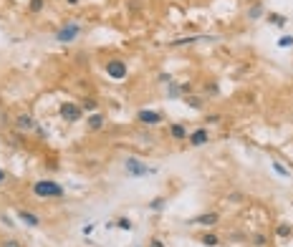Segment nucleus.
Returning <instances> with one entry per match:
<instances>
[{
    "label": "nucleus",
    "instance_id": "1",
    "mask_svg": "<svg viewBox=\"0 0 293 247\" xmlns=\"http://www.w3.org/2000/svg\"><path fill=\"white\" fill-rule=\"evenodd\" d=\"M30 192L38 199H63L66 197V187L58 184L56 179H35L30 184Z\"/></svg>",
    "mask_w": 293,
    "mask_h": 247
},
{
    "label": "nucleus",
    "instance_id": "2",
    "mask_svg": "<svg viewBox=\"0 0 293 247\" xmlns=\"http://www.w3.org/2000/svg\"><path fill=\"white\" fill-rule=\"evenodd\" d=\"M81 33H83V25H81L78 20H66V23L53 33V40H56V43H61V46H68V43H73V40L81 38Z\"/></svg>",
    "mask_w": 293,
    "mask_h": 247
},
{
    "label": "nucleus",
    "instance_id": "3",
    "mask_svg": "<svg viewBox=\"0 0 293 247\" xmlns=\"http://www.w3.org/2000/svg\"><path fill=\"white\" fill-rule=\"evenodd\" d=\"M124 174L132 177V179H142V177L157 174V169L147 167V164H144L139 156H127V159H124Z\"/></svg>",
    "mask_w": 293,
    "mask_h": 247
},
{
    "label": "nucleus",
    "instance_id": "4",
    "mask_svg": "<svg viewBox=\"0 0 293 247\" xmlns=\"http://www.w3.org/2000/svg\"><path fill=\"white\" fill-rule=\"evenodd\" d=\"M104 73L111 81H124V78L129 76V66H127V61H124V58H109L104 63Z\"/></svg>",
    "mask_w": 293,
    "mask_h": 247
},
{
    "label": "nucleus",
    "instance_id": "5",
    "mask_svg": "<svg viewBox=\"0 0 293 247\" xmlns=\"http://www.w3.org/2000/svg\"><path fill=\"white\" fill-rule=\"evenodd\" d=\"M58 116H61L66 124H78V121L83 119V111H81L78 101H63V104L58 106Z\"/></svg>",
    "mask_w": 293,
    "mask_h": 247
},
{
    "label": "nucleus",
    "instance_id": "6",
    "mask_svg": "<svg viewBox=\"0 0 293 247\" xmlns=\"http://www.w3.org/2000/svg\"><path fill=\"white\" fill-rule=\"evenodd\" d=\"M162 111H154V109H139L137 111V121L142 124V126H157V124H162Z\"/></svg>",
    "mask_w": 293,
    "mask_h": 247
},
{
    "label": "nucleus",
    "instance_id": "7",
    "mask_svg": "<svg viewBox=\"0 0 293 247\" xmlns=\"http://www.w3.org/2000/svg\"><path fill=\"white\" fill-rule=\"evenodd\" d=\"M200 40H218V35H185V38H175L167 43V48H185L192 43H200Z\"/></svg>",
    "mask_w": 293,
    "mask_h": 247
},
{
    "label": "nucleus",
    "instance_id": "8",
    "mask_svg": "<svg viewBox=\"0 0 293 247\" xmlns=\"http://www.w3.org/2000/svg\"><path fill=\"white\" fill-rule=\"evenodd\" d=\"M35 126H38V121H35V116H33V114L23 111V114H18V116H15V129H18L20 134L35 131Z\"/></svg>",
    "mask_w": 293,
    "mask_h": 247
},
{
    "label": "nucleus",
    "instance_id": "9",
    "mask_svg": "<svg viewBox=\"0 0 293 247\" xmlns=\"http://www.w3.org/2000/svg\"><path fill=\"white\" fill-rule=\"evenodd\" d=\"M187 144H190L192 149H200V146H205V144H210V131H207L205 126L190 131V134H187Z\"/></svg>",
    "mask_w": 293,
    "mask_h": 247
},
{
    "label": "nucleus",
    "instance_id": "10",
    "mask_svg": "<svg viewBox=\"0 0 293 247\" xmlns=\"http://www.w3.org/2000/svg\"><path fill=\"white\" fill-rule=\"evenodd\" d=\"M218 222H220V215L218 212H202V215H197V217L190 220V225H197V227H205V230H213Z\"/></svg>",
    "mask_w": 293,
    "mask_h": 247
},
{
    "label": "nucleus",
    "instance_id": "11",
    "mask_svg": "<svg viewBox=\"0 0 293 247\" xmlns=\"http://www.w3.org/2000/svg\"><path fill=\"white\" fill-rule=\"evenodd\" d=\"M15 220H18V225H25V227H40V217L30 210H18Z\"/></svg>",
    "mask_w": 293,
    "mask_h": 247
},
{
    "label": "nucleus",
    "instance_id": "12",
    "mask_svg": "<svg viewBox=\"0 0 293 247\" xmlns=\"http://www.w3.org/2000/svg\"><path fill=\"white\" fill-rule=\"evenodd\" d=\"M104 126H106V114L94 111V114L86 116V129H89V131H101Z\"/></svg>",
    "mask_w": 293,
    "mask_h": 247
},
{
    "label": "nucleus",
    "instance_id": "13",
    "mask_svg": "<svg viewBox=\"0 0 293 247\" xmlns=\"http://www.w3.org/2000/svg\"><path fill=\"white\" fill-rule=\"evenodd\" d=\"M187 124H182V121H175V124H170V136L175 139V141H185L187 139Z\"/></svg>",
    "mask_w": 293,
    "mask_h": 247
},
{
    "label": "nucleus",
    "instance_id": "14",
    "mask_svg": "<svg viewBox=\"0 0 293 247\" xmlns=\"http://www.w3.org/2000/svg\"><path fill=\"white\" fill-rule=\"evenodd\" d=\"M200 245H205V247H218V245H220V235H215L213 230H205V232L200 235Z\"/></svg>",
    "mask_w": 293,
    "mask_h": 247
},
{
    "label": "nucleus",
    "instance_id": "15",
    "mask_svg": "<svg viewBox=\"0 0 293 247\" xmlns=\"http://www.w3.org/2000/svg\"><path fill=\"white\" fill-rule=\"evenodd\" d=\"M78 106H81L83 114H94V111H99V101H96L94 96H83V99L78 101Z\"/></svg>",
    "mask_w": 293,
    "mask_h": 247
},
{
    "label": "nucleus",
    "instance_id": "16",
    "mask_svg": "<svg viewBox=\"0 0 293 247\" xmlns=\"http://www.w3.org/2000/svg\"><path fill=\"white\" fill-rule=\"evenodd\" d=\"M147 210L149 212H164L167 210V197H152L147 202Z\"/></svg>",
    "mask_w": 293,
    "mask_h": 247
},
{
    "label": "nucleus",
    "instance_id": "17",
    "mask_svg": "<svg viewBox=\"0 0 293 247\" xmlns=\"http://www.w3.org/2000/svg\"><path fill=\"white\" fill-rule=\"evenodd\" d=\"M266 23H271L276 28H286L288 25V18L283 13H266Z\"/></svg>",
    "mask_w": 293,
    "mask_h": 247
},
{
    "label": "nucleus",
    "instance_id": "18",
    "mask_svg": "<svg viewBox=\"0 0 293 247\" xmlns=\"http://www.w3.org/2000/svg\"><path fill=\"white\" fill-rule=\"evenodd\" d=\"M185 104H187L192 111H202V109H205V96L190 94V96H185Z\"/></svg>",
    "mask_w": 293,
    "mask_h": 247
},
{
    "label": "nucleus",
    "instance_id": "19",
    "mask_svg": "<svg viewBox=\"0 0 293 247\" xmlns=\"http://www.w3.org/2000/svg\"><path fill=\"white\" fill-rule=\"evenodd\" d=\"M202 96H210V99L220 96V84L218 81H207V84L202 86Z\"/></svg>",
    "mask_w": 293,
    "mask_h": 247
},
{
    "label": "nucleus",
    "instance_id": "20",
    "mask_svg": "<svg viewBox=\"0 0 293 247\" xmlns=\"http://www.w3.org/2000/svg\"><path fill=\"white\" fill-rule=\"evenodd\" d=\"M28 13L30 15H40V13H43L46 10V0H28Z\"/></svg>",
    "mask_w": 293,
    "mask_h": 247
},
{
    "label": "nucleus",
    "instance_id": "21",
    "mask_svg": "<svg viewBox=\"0 0 293 247\" xmlns=\"http://www.w3.org/2000/svg\"><path fill=\"white\" fill-rule=\"evenodd\" d=\"M266 15V8H263V3H253L248 8V20H258V18H263Z\"/></svg>",
    "mask_w": 293,
    "mask_h": 247
},
{
    "label": "nucleus",
    "instance_id": "22",
    "mask_svg": "<svg viewBox=\"0 0 293 247\" xmlns=\"http://www.w3.org/2000/svg\"><path fill=\"white\" fill-rule=\"evenodd\" d=\"M293 235V227L288 225V222H278L276 225V237H281V240H288Z\"/></svg>",
    "mask_w": 293,
    "mask_h": 247
},
{
    "label": "nucleus",
    "instance_id": "23",
    "mask_svg": "<svg viewBox=\"0 0 293 247\" xmlns=\"http://www.w3.org/2000/svg\"><path fill=\"white\" fill-rule=\"evenodd\" d=\"M271 169H273L281 179H288V177H291V169H288V167H283L281 161H271Z\"/></svg>",
    "mask_w": 293,
    "mask_h": 247
},
{
    "label": "nucleus",
    "instance_id": "24",
    "mask_svg": "<svg viewBox=\"0 0 293 247\" xmlns=\"http://www.w3.org/2000/svg\"><path fill=\"white\" fill-rule=\"evenodd\" d=\"M167 99H182V91H180V84H167Z\"/></svg>",
    "mask_w": 293,
    "mask_h": 247
},
{
    "label": "nucleus",
    "instance_id": "25",
    "mask_svg": "<svg viewBox=\"0 0 293 247\" xmlns=\"http://www.w3.org/2000/svg\"><path fill=\"white\" fill-rule=\"evenodd\" d=\"M276 46H278L281 51H288V48H293V35H291V33H288V35H281Z\"/></svg>",
    "mask_w": 293,
    "mask_h": 247
},
{
    "label": "nucleus",
    "instance_id": "26",
    "mask_svg": "<svg viewBox=\"0 0 293 247\" xmlns=\"http://www.w3.org/2000/svg\"><path fill=\"white\" fill-rule=\"evenodd\" d=\"M250 242H253V247H266V245H268V237H266L263 232H253Z\"/></svg>",
    "mask_w": 293,
    "mask_h": 247
},
{
    "label": "nucleus",
    "instance_id": "27",
    "mask_svg": "<svg viewBox=\"0 0 293 247\" xmlns=\"http://www.w3.org/2000/svg\"><path fill=\"white\" fill-rule=\"evenodd\" d=\"M116 227L124 230V232H132V230H134V222H132L129 217H119V220H116Z\"/></svg>",
    "mask_w": 293,
    "mask_h": 247
},
{
    "label": "nucleus",
    "instance_id": "28",
    "mask_svg": "<svg viewBox=\"0 0 293 247\" xmlns=\"http://www.w3.org/2000/svg\"><path fill=\"white\" fill-rule=\"evenodd\" d=\"M180 91H182V99H185V96H190V94H195L192 81H182V84H180Z\"/></svg>",
    "mask_w": 293,
    "mask_h": 247
},
{
    "label": "nucleus",
    "instance_id": "29",
    "mask_svg": "<svg viewBox=\"0 0 293 247\" xmlns=\"http://www.w3.org/2000/svg\"><path fill=\"white\" fill-rule=\"evenodd\" d=\"M94 230H96V222H86V225H83V227H81V235H83V237H86V240H89V237L94 235Z\"/></svg>",
    "mask_w": 293,
    "mask_h": 247
},
{
    "label": "nucleus",
    "instance_id": "30",
    "mask_svg": "<svg viewBox=\"0 0 293 247\" xmlns=\"http://www.w3.org/2000/svg\"><path fill=\"white\" fill-rule=\"evenodd\" d=\"M228 202L240 204V202H245V194H243V192H230V194H228Z\"/></svg>",
    "mask_w": 293,
    "mask_h": 247
},
{
    "label": "nucleus",
    "instance_id": "31",
    "mask_svg": "<svg viewBox=\"0 0 293 247\" xmlns=\"http://www.w3.org/2000/svg\"><path fill=\"white\" fill-rule=\"evenodd\" d=\"M0 222H3L5 227H18V222H15V220H13L10 215H5V212H3V215H0Z\"/></svg>",
    "mask_w": 293,
    "mask_h": 247
},
{
    "label": "nucleus",
    "instance_id": "32",
    "mask_svg": "<svg viewBox=\"0 0 293 247\" xmlns=\"http://www.w3.org/2000/svg\"><path fill=\"white\" fill-rule=\"evenodd\" d=\"M0 247H23V245H20V240H15V237H8V240H3V242H0Z\"/></svg>",
    "mask_w": 293,
    "mask_h": 247
},
{
    "label": "nucleus",
    "instance_id": "33",
    "mask_svg": "<svg viewBox=\"0 0 293 247\" xmlns=\"http://www.w3.org/2000/svg\"><path fill=\"white\" fill-rule=\"evenodd\" d=\"M157 81H159V84H164V86H167V84H172L175 78H172V73H164V71H162V73L157 76Z\"/></svg>",
    "mask_w": 293,
    "mask_h": 247
},
{
    "label": "nucleus",
    "instance_id": "34",
    "mask_svg": "<svg viewBox=\"0 0 293 247\" xmlns=\"http://www.w3.org/2000/svg\"><path fill=\"white\" fill-rule=\"evenodd\" d=\"M223 121V114H207L205 116V124H220Z\"/></svg>",
    "mask_w": 293,
    "mask_h": 247
},
{
    "label": "nucleus",
    "instance_id": "35",
    "mask_svg": "<svg viewBox=\"0 0 293 247\" xmlns=\"http://www.w3.org/2000/svg\"><path fill=\"white\" fill-rule=\"evenodd\" d=\"M147 247H167V245H164V240H159V237H152V240L147 242Z\"/></svg>",
    "mask_w": 293,
    "mask_h": 247
},
{
    "label": "nucleus",
    "instance_id": "36",
    "mask_svg": "<svg viewBox=\"0 0 293 247\" xmlns=\"http://www.w3.org/2000/svg\"><path fill=\"white\" fill-rule=\"evenodd\" d=\"M5 182H8V172H5V169H0V187H3Z\"/></svg>",
    "mask_w": 293,
    "mask_h": 247
},
{
    "label": "nucleus",
    "instance_id": "37",
    "mask_svg": "<svg viewBox=\"0 0 293 247\" xmlns=\"http://www.w3.org/2000/svg\"><path fill=\"white\" fill-rule=\"evenodd\" d=\"M35 134H38L40 139H46V129H43V126H35Z\"/></svg>",
    "mask_w": 293,
    "mask_h": 247
},
{
    "label": "nucleus",
    "instance_id": "38",
    "mask_svg": "<svg viewBox=\"0 0 293 247\" xmlns=\"http://www.w3.org/2000/svg\"><path fill=\"white\" fill-rule=\"evenodd\" d=\"M78 3H81V0H66V5H71V8H76Z\"/></svg>",
    "mask_w": 293,
    "mask_h": 247
},
{
    "label": "nucleus",
    "instance_id": "39",
    "mask_svg": "<svg viewBox=\"0 0 293 247\" xmlns=\"http://www.w3.org/2000/svg\"><path fill=\"white\" fill-rule=\"evenodd\" d=\"M137 247H142V245H137Z\"/></svg>",
    "mask_w": 293,
    "mask_h": 247
}]
</instances>
